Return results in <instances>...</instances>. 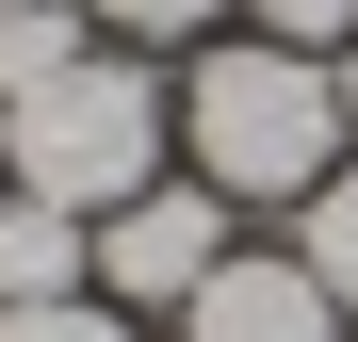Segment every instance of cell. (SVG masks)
<instances>
[{
  "instance_id": "1",
  "label": "cell",
  "mask_w": 358,
  "mask_h": 342,
  "mask_svg": "<svg viewBox=\"0 0 358 342\" xmlns=\"http://www.w3.org/2000/svg\"><path fill=\"white\" fill-rule=\"evenodd\" d=\"M163 131H179V82H147V49H82L66 82L0 114V180L49 212H131L163 180Z\"/></svg>"
},
{
  "instance_id": "2",
  "label": "cell",
  "mask_w": 358,
  "mask_h": 342,
  "mask_svg": "<svg viewBox=\"0 0 358 342\" xmlns=\"http://www.w3.org/2000/svg\"><path fill=\"white\" fill-rule=\"evenodd\" d=\"M179 131H196V180L245 212V196H310L326 163H342V82H326V49H212L196 82H179Z\"/></svg>"
},
{
  "instance_id": "3",
  "label": "cell",
  "mask_w": 358,
  "mask_h": 342,
  "mask_svg": "<svg viewBox=\"0 0 358 342\" xmlns=\"http://www.w3.org/2000/svg\"><path fill=\"white\" fill-rule=\"evenodd\" d=\"M212 261H228V196L212 180H147L131 212H98V294L114 310H196Z\"/></svg>"
},
{
  "instance_id": "4",
  "label": "cell",
  "mask_w": 358,
  "mask_h": 342,
  "mask_svg": "<svg viewBox=\"0 0 358 342\" xmlns=\"http://www.w3.org/2000/svg\"><path fill=\"white\" fill-rule=\"evenodd\" d=\"M179 342H342V310H326V277L310 261H245V245H228L212 277H196V310H179Z\"/></svg>"
},
{
  "instance_id": "5",
  "label": "cell",
  "mask_w": 358,
  "mask_h": 342,
  "mask_svg": "<svg viewBox=\"0 0 358 342\" xmlns=\"http://www.w3.org/2000/svg\"><path fill=\"white\" fill-rule=\"evenodd\" d=\"M33 294H98V212L0 196V310H33Z\"/></svg>"
},
{
  "instance_id": "6",
  "label": "cell",
  "mask_w": 358,
  "mask_h": 342,
  "mask_svg": "<svg viewBox=\"0 0 358 342\" xmlns=\"http://www.w3.org/2000/svg\"><path fill=\"white\" fill-rule=\"evenodd\" d=\"M293 261L326 277V310H358V163H326V180L293 196Z\"/></svg>"
},
{
  "instance_id": "7",
  "label": "cell",
  "mask_w": 358,
  "mask_h": 342,
  "mask_svg": "<svg viewBox=\"0 0 358 342\" xmlns=\"http://www.w3.org/2000/svg\"><path fill=\"white\" fill-rule=\"evenodd\" d=\"M82 66V17H66V0H0V114H17L33 82H66Z\"/></svg>"
},
{
  "instance_id": "8",
  "label": "cell",
  "mask_w": 358,
  "mask_h": 342,
  "mask_svg": "<svg viewBox=\"0 0 358 342\" xmlns=\"http://www.w3.org/2000/svg\"><path fill=\"white\" fill-rule=\"evenodd\" d=\"M0 342H131V310L114 294H33V310H0Z\"/></svg>"
},
{
  "instance_id": "9",
  "label": "cell",
  "mask_w": 358,
  "mask_h": 342,
  "mask_svg": "<svg viewBox=\"0 0 358 342\" xmlns=\"http://www.w3.org/2000/svg\"><path fill=\"white\" fill-rule=\"evenodd\" d=\"M228 0H98V33H131V49H179V33H212Z\"/></svg>"
},
{
  "instance_id": "10",
  "label": "cell",
  "mask_w": 358,
  "mask_h": 342,
  "mask_svg": "<svg viewBox=\"0 0 358 342\" xmlns=\"http://www.w3.org/2000/svg\"><path fill=\"white\" fill-rule=\"evenodd\" d=\"M261 33H277V49H342V33H358V0H261Z\"/></svg>"
},
{
  "instance_id": "11",
  "label": "cell",
  "mask_w": 358,
  "mask_h": 342,
  "mask_svg": "<svg viewBox=\"0 0 358 342\" xmlns=\"http://www.w3.org/2000/svg\"><path fill=\"white\" fill-rule=\"evenodd\" d=\"M326 82H342V147H358V49H342V66H326Z\"/></svg>"
},
{
  "instance_id": "12",
  "label": "cell",
  "mask_w": 358,
  "mask_h": 342,
  "mask_svg": "<svg viewBox=\"0 0 358 342\" xmlns=\"http://www.w3.org/2000/svg\"><path fill=\"white\" fill-rule=\"evenodd\" d=\"M0 196H17V180H0Z\"/></svg>"
}]
</instances>
